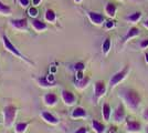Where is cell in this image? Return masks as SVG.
<instances>
[{"label":"cell","instance_id":"obj_1","mask_svg":"<svg viewBox=\"0 0 148 133\" xmlns=\"http://www.w3.org/2000/svg\"><path fill=\"white\" fill-rule=\"evenodd\" d=\"M119 98H122L124 104L132 111H136L142 102V98L139 93L134 89L130 88L122 89L119 92Z\"/></svg>","mask_w":148,"mask_h":133},{"label":"cell","instance_id":"obj_2","mask_svg":"<svg viewBox=\"0 0 148 133\" xmlns=\"http://www.w3.org/2000/svg\"><path fill=\"white\" fill-rule=\"evenodd\" d=\"M130 65H125L121 71L116 72L114 76H112L111 80H110V88L114 89L116 85H118V84H119V83L122 82L124 79L127 76L128 72H130Z\"/></svg>","mask_w":148,"mask_h":133},{"label":"cell","instance_id":"obj_3","mask_svg":"<svg viewBox=\"0 0 148 133\" xmlns=\"http://www.w3.org/2000/svg\"><path fill=\"white\" fill-rule=\"evenodd\" d=\"M16 114H17V108L12 104H8L3 109V115H5V123L6 125L10 127L12 125L16 119Z\"/></svg>","mask_w":148,"mask_h":133},{"label":"cell","instance_id":"obj_4","mask_svg":"<svg viewBox=\"0 0 148 133\" xmlns=\"http://www.w3.org/2000/svg\"><path fill=\"white\" fill-rule=\"evenodd\" d=\"M2 40H3V44H5L6 49L9 51V52H11V53H12V54H14V56L21 58V59H23V60H25V61H27V62H30V63H32L30 60H28V59H27V58H25V56H23V54H22V53H21V52H20V51H19L18 49L14 47V45H13L12 42L9 40V38L7 37L5 33L2 34Z\"/></svg>","mask_w":148,"mask_h":133},{"label":"cell","instance_id":"obj_5","mask_svg":"<svg viewBox=\"0 0 148 133\" xmlns=\"http://www.w3.org/2000/svg\"><path fill=\"white\" fill-rule=\"evenodd\" d=\"M126 118V110H125V105L123 103H119L117 108L115 109L114 113H113V121L115 123H121L123 122Z\"/></svg>","mask_w":148,"mask_h":133},{"label":"cell","instance_id":"obj_6","mask_svg":"<svg viewBox=\"0 0 148 133\" xmlns=\"http://www.w3.org/2000/svg\"><path fill=\"white\" fill-rule=\"evenodd\" d=\"M106 92V84L104 81H96L94 83V98L97 101L99 98H102Z\"/></svg>","mask_w":148,"mask_h":133},{"label":"cell","instance_id":"obj_7","mask_svg":"<svg viewBox=\"0 0 148 133\" xmlns=\"http://www.w3.org/2000/svg\"><path fill=\"white\" fill-rule=\"evenodd\" d=\"M87 17H88L90 21L95 25H103V22L105 21L104 16H103L102 13L95 12V11H88V12H87Z\"/></svg>","mask_w":148,"mask_h":133},{"label":"cell","instance_id":"obj_8","mask_svg":"<svg viewBox=\"0 0 148 133\" xmlns=\"http://www.w3.org/2000/svg\"><path fill=\"white\" fill-rule=\"evenodd\" d=\"M126 129L130 133H139L142 131V123L135 120H127Z\"/></svg>","mask_w":148,"mask_h":133},{"label":"cell","instance_id":"obj_9","mask_svg":"<svg viewBox=\"0 0 148 133\" xmlns=\"http://www.w3.org/2000/svg\"><path fill=\"white\" fill-rule=\"evenodd\" d=\"M61 94H62V100L64 101L65 104H68V105H72V104H74L76 102V96L74 95L73 92H71L69 90H63Z\"/></svg>","mask_w":148,"mask_h":133},{"label":"cell","instance_id":"obj_10","mask_svg":"<svg viewBox=\"0 0 148 133\" xmlns=\"http://www.w3.org/2000/svg\"><path fill=\"white\" fill-rule=\"evenodd\" d=\"M139 34H140V30H139L137 27H132L130 30L126 32V34L124 36L123 43L127 42L128 40H130V39H133V38H135V37H138Z\"/></svg>","mask_w":148,"mask_h":133},{"label":"cell","instance_id":"obj_11","mask_svg":"<svg viewBox=\"0 0 148 133\" xmlns=\"http://www.w3.org/2000/svg\"><path fill=\"white\" fill-rule=\"evenodd\" d=\"M10 23L12 27H14L16 29L18 30H25L28 27V20L25 18H22V19H13L10 21Z\"/></svg>","mask_w":148,"mask_h":133},{"label":"cell","instance_id":"obj_12","mask_svg":"<svg viewBox=\"0 0 148 133\" xmlns=\"http://www.w3.org/2000/svg\"><path fill=\"white\" fill-rule=\"evenodd\" d=\"M87 112L86 110L82 107H76L73 111L71 112V118L73 119H81V118H86Z\"/></svg>","mask_w":148,"mask_h":133},{"label":"cell","instance_id":"obj_13","mask_svg":"<svg viewBox=\"0 0 148 133\" xmlns=\"http://www.w3.org/2000/svg\"><path fill=\"white\" fill-rule=\"evenodd\" d=\"M116 10H117V7H116L115 3H113V2L106 3V6H105V13L110 18H114L116 16Z\"/></svg>","mask_w":148,"mask_h":133},{"label":"cell","instance_id":"obj_14","mask_svg":"<svg viewBox=\"0 0 148 133\" xmlns=\"http://www.w3.org/2000/svg\"><path fill=\"white\" fill-rule=\"evenodd\" d=\"M102 115H103V119H104L106 122L111 120L112 116V108L108 103H104L103 107H102Z\"/></svg>","mask_w":148,"mask_h":133},{"label":"cell","instance_id":"obj_15","mask_svg":"<svg viewBox=\"0 0 148 133\" xmlns=\"http://www.w3.org/2000/svg\"><path fill=\"white\" fill-rule=\"evenodd\" d=\"M31 25L34 28V30H37V31H42V30H45L48 28V25L45 22L39 19H36V18L31 21Z\"/></svg>","mask_w":148,"mask_h":133},{"label":"cell","instance_id":"obj_16","mask_svg":"<svg viewBox=\"0 0 148 133\" xmlns=\"http://www.w3.org/2000/svg\"><path fill=\"white\" fill-rule=\"evenodd\" d=\"M41 115H42V118H43L44 120L47 121V122H49V123H51V124H58L59 123V120L56 119L53 114L48 112V111H43Z\"/></svg>","mask_w":148,"mask_h":133},{"label":"cell","instance_id":"obj_17","mask_svg":"<svg viewBox=\"0 0 148 133\" xmlns=\"http://www.w3.org/2000/svg\"><path fill=\"white\" fill-rule=\"evenodd\" d=\"M92 127L93 130L95 131V133H104L106 127H105V124H103L102 122H99L97 120H93L92 121Z\"/></svg>","mask_w":148,"mask_h":133},{"label":"cell","instance_id":"obj_18","mask_svg":"<svg viewBox=\"0 0 148 133\" xmlns=\"http://www.w3.org/2000/svg\"><path fill=\"white\" fill-rule=\"evenodd\" d=\"M44 102L48 105H54L56 102H58V96H56V94L52 93V92L47 93V94L44 95Z\"/></svg>","mask_w":148,"mask_h":133},{"label":"cell","instance_id":"obj_19","mask_svg":"<svg viewBox=\"0 0 148 133\" xmlns=\"http://www.w3.org/2000/svg\"><path fill=\"white\" fill-rule=\"evenodd\" d=\"M44 18L47 21H49V22H54L56 20V13L54 10H52V9H48L47 11H45V14H44Z\"/></svg>","mask_w":148,"mask_h":133},{"label":"cell","instance_id":"obj_20","mask_svg":"<svg viewBox=\"0 0 148 133\" xmlns=\"http://www.w3.org/2000/svg\"><path fill=\"white\" fill-rule=\"evenodd\" d=\"M111 47H112V41H111V38H107L104 40V42L102 44V52L104 53L105 56L106 54H108V52L111 50Z\"/></svg>","mask_w":148,"mask_h":133},{"label":"cell","instance_id":"obj_21","mask_svg":"<svg viewBox=\"0 0 148 133\" xmlns=\"http://www.w3.org/2000/svg\"><path fill=\"white\" fill-rule=\"evenodd\" d=\"M140 18H142V12H140V11H136V12L130 14V16L126 18V20L132 22V23H135L137 21H139Z\"/></svg>","mask_w":148,"mask_h":133},{"label":"cell","instance_id":"obj_22","mask_svg":"<svg viewBox=\"0 0 148 133\" xmlns=\"http://www.w3.org/2000/svg\"><path fill=\"white\" fill-rule=\"evenodd\" d=\"M29 125V122H20L16 125V132L17 133H23L25 129Z\"/></svg>","mask_w":148,"mask_h":133},{"label":"cell","instance_id":"obj_23","mask_svg":"<svg viewBox=\"0 0 148 133\" xmlns=\"http://www.w3.org/2000/svg\"><path fill=\"white\" fill-rule=\"evenodd\" d=\"M90 82V78L88 76H84L83 79H81L77 81V84H76V87L79 89H84L87 87V84Z\"/></svg>","mask_w":148,"mask_h":133},{"label":"cell","instance_id":"obj_24","mask_svg":"<svg viewBox=\"0 0 148 133\" xmlns=\"http://www.w3.org/2000/svg\"><path fill=\"white\" fill-rule=\"evenodd\" d=\"M10 12H11V8L9 6H7V5H5L0 0V13L1 14H10Z\"/></svg>","mask_w":148,"mask_h":133},{"label":"cell","instance_id":"obj_25","mask_svg":"<svg viewBox=\"0 0 148 133\" xmlns=\"http://www.w3.org/2000/svg\"><path fill=\"white\" fill-rule=\"evenodd\" d=\"M28 14L30 16V17H33V18H36L38 14H39V10H38L37 8H36V6L34 7H30L29 9H28Z\"/></svg>","mask_w":148,"mask_h":133},{"label":"cell","instance_id":"obj_26","mask_svg":"<svg viewBox=\"0 0 148 133\" xmlns=\"http://www.w3.org/2000/svg\"><path fill=\"white\" fill-rule=\"evenodd\" d=\"M74 69L76 70V71H83V70L85 69V64L83 63V62H76V63L74 64Z\"/></svg>","mask_w":148,"mask_h":133},{"label":"cell","instance_id":"obj_27","mask_svg":"<svg viewBox=\"0 0 148 133\" xmlns=\"http://www.w3.org/2000/svg\"><path fill=\"white\" fill-rule=\"evenodd\" d=\"M39 82L41 83L42 85H44V87H50V85H53L52 83L49 82L48 78H41V79H39Z\"/></svg>","mask_w":148,"mask_h":133},{"label":"cell","instance_id":"obj_28","mask_svg":"<svg viewBox=\"0 0 148 133\" xmlns=\"http://www.w3.org/2000/svg\"><path fill=\"white\" fill-rule=\"evenodd\" d=\"M114 25H115V22H114L113 20H107V21L105 22V27H106L107 29H112V28H114Z\"/></svg>","mask_w":148,"mask_h":133},{"label":"cell","instance_id":"obj_29","mask_svg":"<svg viewBox=\"0 0 148 133\" xmlns=\"http://www.w3.org/2000/svg\"><path fill=\"white\" fill-rule=\"evenodd\" d=\"M139 47L142 48V49H146L148 48V39H144L140 41V43H139Z\"/></svg>","mask_w":148,"mask_h":133},{"label":"cell","instance_id":"obj_30","mask_svg":"<svg viewBox=\"0 0 148 133\" xmlns=\"http://www.w3.org/2000/svg\"><path fill=\"white\" fill-rule=\"evenodd\" d=\"M87 132H88V130H87L86 127H79L74 133H87Z\"/></svg>","mask_w":148,"mask_h":133},{"label":"cell","instance_id":"obj_31","mask_svg":"<svg viewBox=\"0 0 148 133\" xmlns=\"http://www.w3.org/2000/svg\"><path fill=\"white\" fill-rule=\"evenodd\" d=\"M19 3H20V6L21 7L27 8V7L29 6V0H19Z\"/></svg>","mask_w":148,"mask_h":133},{"label":"cell","instance_id":"obj_32","mask_svg":"<svg viewBox=\"0 0 148 133\" xmlns=\"http://www.w3.org/2000/svg\"><path fill=\"white\" fill-rule=\"evenodd\" d=\"M143 118H144V120L148 121V108H146L144 110V112H143Z\"/></svg>","mask_w":148,"mask_h":133},{"label":"cell","instance_id":"obj_33","mask_svg":"<svg viewBox=\"0 0 148 133\" xmlns=\"http://www.w3.org/2000/svg\"><path fill=\"white\" fill-rule=\"evenodd\" d=\"M76 78H77V80H81V79H83V78H84L83 71H77V76H76Z\"/></svg>","mask_w":148,"mask_h":133},{"label":"cell","instance_id":"obj_34","mask_svg":"<svg viewBox=\"0 0 148 133\" xmlns=\"http://www.w3.org/2000/svg\"><path fill=\"white\" fill-rule=\"evenodd\" d=\"M143 25H144L146 29H148V19H146L145 21H144V22H143Z\"/></svg>","mask_w":148,"mask_h":133},{"label":"cell","instance_id":"obj_35","mask_svg":"<svg viewBox=\"0 0 148 133\" xmlns=\"http://www.w3.org/2000/svg\"><path fill=\"white\" fill-rule=\"evenodd\" d=\"M40 2H41V0H33V5H34V6L40 5Z\"/></svg>","mask_w":148,"mask_h":133},{"label":"cell","instance_id":"obj_36","mask_svg":"<svg viewBox=\"0 0 148 133\" xmlns=\"http://www.w3.org/2000/svg\"><path fill=\"white\" fill-rule=\"evenodd\" d=\"M145 62H146V63H148V52H146V53H145Z\"/></svg>","mask_w":148,"mask_h":133},{"label":"cell","instance_id":"obj_37","mask_svg":"<svg viewBox=\"0 0 148 133\" xmlns=\"http://www.w3.org/2000/svg\"><path fill=\"white\" fill-rule=\"evenodd\" d=\"M110 133H116V131H115V130H114V129H112L111 131H110Z\"/></svg>","mask_w":148,"mask_h":133},{"label":"cell","instance_id":"obj_38","mask_svg":"<svg viewBox=\"0 0 148 133\" xmlns=\"http://www.w3.org/2000/svg\"><path fill=\"white\" fill-rule=\"evenodd\" d=\"M145 133H148V125L145 127Z\"/></svg>","mask_w":148,"mask_h":133},{"label":"cell","instance_id":"obj_39","mask_svg":"<svg viewBox=\"0 0 148 133\" xmlns=\"http://www.w3.org/2000/svg\"><path fill=\"white\" fill-rule=\"evenodd\" d=\"M74 1H75V2H77V3H79V2H81V1H82V0H74Z\"/></svg>","mask_w":148,"mask_h":133},{"label":"cell","instance_id":"obj_40","mask_svg":"<svg viewBox=\"0 0 148 133\" xmlns=\"http://www.w3.org/2000/svg\"><path fill=\"white\" fill-rule=\"evenodd\" d=\"M127 133H130V132H127Z\"/></svg>","mask_w":148,"mask_h":133}]
</instances>
